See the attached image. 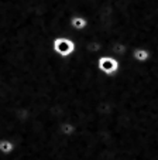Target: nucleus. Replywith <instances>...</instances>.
Returning a JSON list of instances; mask_svg holds the SVG:
<instances>
[{
	"label": "nucleus",
	"instance_id": "5",
	"mask_svg": "<svg viewBox=\"0 0 158 160\" xmlns=\"http://www.w3.org/2000/svg\"><path fill=\"white\" fill-rule=\"evenodd\" d=\"M58 132L64 138H74L78 133V126L75 123H72V122H62L58 126Z\"/></svg>",
	"mask_w": 158,
	"mask_h": 160
},
{
	"label": "nucleus",
	"instance_id": "1",
	"mask_svg": "<svg viewBox=\"0 0 158 160\" xmlns=\"http://www.w3.org/2000/svg\"><path fill=\"white\" fill-rule=\"evenodd\" d=\"M120 67H122V62H120L119 58L113 57V55L109 54H100L96 60V68L98 71L104 77H116L117 74L120 72Z\"/></svg>",
	"mask_w": 158,
	"mask_h": 160
},
{
	"label": "nucleus",
	"instance_id": "8",
	"mask_svg": "<svg viewBox=\"0 0 158 160\" xmlns=\"http://www.w3.org/2000/svg\"><path fill=\"white\" fill-rule=\"evenodd\" d=\"M14 150H16V143L13 142V140L7 139V138L0 139V154H3V156H10Z\"/></svg>",
	"mask_w": 158,
	"mask_h": 160
},
{
	"label": "nucleus",
	"instance_id": "6",
	"mask_svg": "<svg viewBox=\"0 0 158 160\" xmlns=\"http://www.w3.org/2000/svg\"><path fill=\"white\" fill-rule=\"evenodd\" d=\"M128 51V47L122 41H114L110 45V50H109V55H113L116 58H123Z\"/></svg>",
	"mask_w": 158,
	"mask_h": 160
},
{
	"label": "nucleus",
	"instance_id": "7",
	"mask_svg": "<svg viewBox=\"0 0 158 160\" xmlns=\"http://www.w3.org/2000/svg\"><path fill=\"white\" fill-rule=\"evenodd\" d=\"M86 50L92 54L100 55V54H106V48H104L103 42L100 40H90L86 42Z\"/></svg>",
	"mask_w": 158,
	"mask_h": 160
},
{
	"label": "nucleus",
	"instance_id": "4",
	"mask_svg": "<svg viewBox=\"0 0 158 160\" xmlns=\"http://www.w3.org/2000/svg\"><path fill=\"white\" fill-rule=\"evenodd\" d=\"M69 27L74 31H84L89 27V20L82 14H75L69 18Z\"/></svg>",
	"mask_w": 158,
	"mask_h": 160
},
{
	"label": "nucleus",
	"instance_id": "2",
	"mask_svg": "<svg viewBox=\"0 0 158 160\" xmlns=\"http://www.w3.org/2000/svg\"><path fill=\"white\" fill-rule=\"evenodd\" d=\"M51 48H52V52L55 55L61 58H69L75 54L76 51V42L75 40L69 38V37H55L51 42Z\"/></svg>",
	"mask_w": 158,
	"mask_h": 160
},
{
	"label": "nucleus",
	"instance_id": "3",
	"mask_svg": "<svg viewBox=\"0 0 158 160\" xmlns=\"http://www.w3.org/2000/svg\"><path fill=\"white\" fill-rule=\"evenodd\" d=\"M128 52H130L131 58L138 64H146V62H148L150 58H151L150 50L144 48V47H133V48H128Z\"/></svg>",
	"mask_w": 158,
	"mask_h": 160
}]
</instances>
